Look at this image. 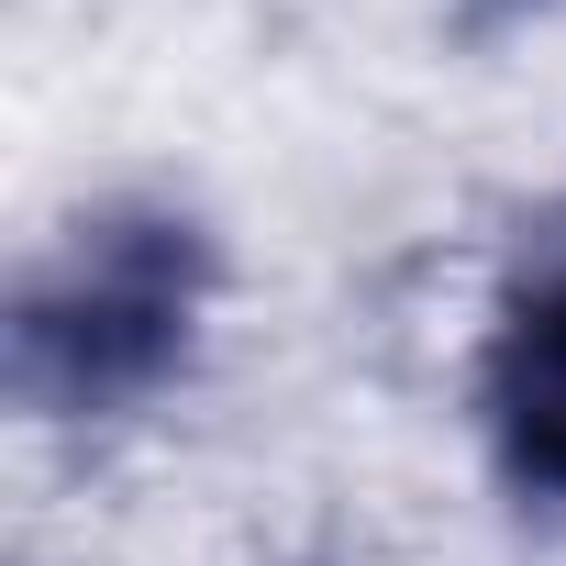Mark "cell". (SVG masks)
Listing matches in <instances>:
<instances>
[{"instance_id": "1", "label": "cell", "mask_w": 566, "mask_h": 566, "mask_svg": "<svg viewBox=\"0 0 566 566\" xmlns=\"http://www.w3.org/2000/svg\"><path fill=\"white\" fill-rule=\"evenodd\" d=\"M211 233L167 200L78 211L12 290V400L34 422H123L189 378L211 323Z\"/></svg>"}, {"instance_id": "3", "label": "cell", "mask_w": 566, "mask_h": 566, "mask_svg": "<svg viewBox=\"0 0 566 566\" xmlns=\"http://www.w3.org/2000/svg\"><path fill=\"white\" fill-rule=\"evenodd\" d=\"M478 12L489 23H522V12H555V0H478Z\"/></svg>"}, {"instance_id": "2", "label": "cell", "mask_w": 566, "mask_h": 566, "mask_svg": "<svg viewBox=\"0 0 566 566\" xmlns=\"http://www.w3.org/2000/svg\"><path fill=\"white\" fill-rule=\"evenodd\" d=\"M478 433L511 500L566 511V200H544L489 290L478 334Z\"/></svg>"}]
</instances>
